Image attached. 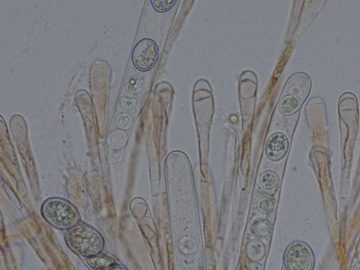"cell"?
Masks as SVG:
<instances>
[{"instance_id":"6da1fadb","label":"cell","mask_w":360,"mask_h":270,"mask_svg":"<svg viewBox=\"0 0 360 270\" xmlns=\"http://www.w3.org/2000/svg\"><path fill=\"white\" fill-rule=\"evenodd\" d=\"M65 239L72 251L88 257L99 254L104 245L101 234L93 227L83 224L69 229Z\"/></svg>"},{"instance_id":"7a4b0ae2","label":"cell","mask_w":360,"mask_h":270,"mask_svg":"<svg viewBox=\"0 0 360 270\" xmlns=\"http://www.w3.org/2000/svg\"><path fill=\"white\" fill-rule=\"evenodd\" d=\"M41 214L51 225L59 229H70L79 221V214L68 201L61 198H49L41 205Z\"/></svg>"},{"instance_id":"3957f363","label":"cell","mask_w":360,"mask_h":270,"mask_svg":"<svg viewBox=\"0 0 360 270\" xmlns=\"http://www.w3.org/2000/svg\"><path fill=\"white\" fill-rule=\"evenodd\" d=\"M284 263L287 270H313L315 258L312 250L307 243L297 241L286 249Z\"/></svg>"},{"instance_id":"277c9868","label":"cell","mask_w":360,"mask_h":270,"mask_svg":"<svg viewBox=\"0 0 360 270\" xmlns=\"http://www.w3.org/2000/svg\"><path fill=\"white\" fill-rule=\"evenodd\" d=\"M158 58L156 44L150 39H143L139 41L132 52V61L136 68L146 71L150 69Z\"/></svg>"},{"instance_id":"5b68a950","label":"cell","mask_w":360,"mask_h":270,"mask_svg":"<svg viewBox=\"0 0 360 270\" xmlns=\"http://www.w3.org/2000/svg\"><path fill=\"white\" fill-rule=\"evenodd\" d=\"M288 149V141L286 136L281 132L273 134L266 145V155L273 161L282 159Z\"/></svg>"},{"instance_id":"8992f818","label":"cell","mask_w":360,"mask_h":270,"mask_svg":"<svg viewBox=\"0 0 360 270\" xmlns=\"http://www.w3.org/2000/svg\"><path fill=\"white\" fill-rule=\"evenodd\" d=\"M246 255L248 259L252 262L261 260L265 255V246L259 240H252L246 246Z\"/></svg>"},{"instance_id":"52a82bcc","label":"cell","mask_w":360,"mask_h":270,"mask_svg":"<svg viewBox=\"0 0 360 270\" xmlns=\"http://www.w3.org/2000/svg\"><path fill=\"white\" fill-rule=\"evenodd\" d=\"M300 103L295 96H285L279 103V111L284 115H290L297 111Z\"/></svg>"},{"instance_id":"ba28073f","label":"cell","mask_w":360,"mask_h":270,"mask_svg":"<svg viewBox=\"0 0 360 270\" xmlns=\"http://www.w3.org/2000/svg\"><path fill=\"white\" fill-rule=\"evenodd\" d=\"M252 231L258 237L265 238L270 235L271 226L267 220L259 219L253 222Z\"/></svg>"},{"instance_id":"9c48e42d","label":"cell","mask_w":360,"mask_h":270,"mask_svg":"<svg viewBox=\"0 0 360 270\" xmlns=\"http://www.w3.org/2000/svg\"><path fill=\"white\" fill-rule=\"evenodd\" d=\"M127 141V134L122 129L112 131L108 136V143L112 148H122Z\"/></svg>"},{"instance_id":"30bf717a","label":"cell","mask_w":360,"mask_h":270,"mask_svg":"<svg viewBox=\"0 0 360 270\" xmlns=\"http://www.w3.org/2000/svg\"><path fill=\"white\" fill-rule=\"evenodd\" d=\"M87 262L89 266L94 267V268H103V267H107L112 265V263L114 262V260L111 258H108L106 257H89L87 258Z\"/></svg>"},{"instance_id":"8fae6325","label":"cell","mask_w":360,"mask_h":270,"mask_svg":"<svg viewBox=\"0 0 360 270\" xmlns=\"http://www.w3.org/2000/svg\"><path fill=\"white\" fill-rule=\"evenodd\" d=\"M260 182L264 188L266 189H272L278 183V177L274 172L267 171L262 175Z\"/></svg>"},{"instance_id":"7c38bea8","label":"cell","mask_w":360,"mask_h":270,"mask_svg":"<svg viewBox=\"0 0 360 270\" xmlns=\"http://www.w3.org/2000/svg\"><path fill=\"white\" fill-rule=\"evenodd\" d=\"M176 1L171 0H155L151 1L153 8L159 12H165L173 7Z\"/></svg>"},{"instance_id":"4fadbf2b","label":"cell","mask_w":360,"mask_h":270,"mask_svg":"<svg viewBox=\"0 0 360 270\" xmlns=\"http://www.w3.org/2000/svg\"><path fill=\"white\" fill-rule=\"evenodd\" d=\"M274 205V200L267 196L259 200L257 207L261 212L267 213L273 209Z\"/></svg>"},{"instance_id":"5bb4252c","label":"cell","mask_w":360,"mask_h":270,"mask_svg":"<svg viewBox=\"0 0 360 270\" xmlns=\"http://www.w3.org/2000/svg\"><path fill=\"white\" fill-rule=\"evenodd\" d=\"M116 122L121 129H127L132 124V119L129 115L122 113L117 117Z\"/></svg>"},{"instance_id":"9a60e30c","label":"cell","mask_w":360,"mask_h":270,"mask_svg":"<svg viewBox=\"0 0 360 270\" xmlns=\"http://www.w3.org/2000/svg\"><path fill=\"white\" fill-rule=\"evenodd\" d=\"M136 100L134 98L124 96L120 100L122 106L127 108H132L136 105Z\"/></svg>"},{"instance_id":"2e32d148","label":"cell","mask_w":360,"mask_h":270,"mask_svg":"<svg viewBox=\"0 0 360 270\" xmlns=\"http://www.w3.org/2000/svg\"><path fill=\"white\" fill-rule=\"evenodd\" d=\"M106 270H127L121 264H112V266L107 268Z\"/></svg>"}]
</instances>
